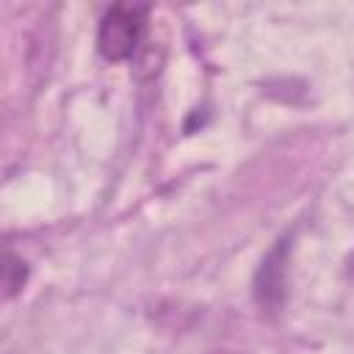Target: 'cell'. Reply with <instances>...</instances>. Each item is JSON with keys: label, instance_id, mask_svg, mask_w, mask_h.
Returning a JSON list of instances; mask_svg holds the SVG:
<instances>
[{"label": "cell", "instance_id": "3957f363", "mask_svg": "<svg viewBox=\"0 0 354 354\" xmlns=\"http://www.w3.org/2000/svg\"><path fill=\"white\" fill-rule=\"evenodd\" d=\"M346 266H348V274H351V277H354V252H351V254H348V260H346Z\"/></svg>", "mask_w": 354, "mask_h": 354}, {"label": "cell", "instance_id": "6da1fadb", "mask_svg": "<svg viewBox=\"0 0 354 354\" xmlns=\"http://www.w3.org/2000/svg\"><path fill=\"white\" fill-rule=\"evenodd\" d=\"M147 28L144 6H111L97 28V50L108 61H124L136 53Z\"/></svg>", "mask_w": 354, "mask_h": 354}, {"label": "cell", "instance_id": "7a4b0ae2", "mask_svg": "<svg viewBox=\"0 0 354 354\" xmlns=\"http://www.w3.org/2000/svg\"><path fill=\"white\" fill-rule=\"evenodd\" d=\"M25 277H28L25 263H22L17 254L6 252V266H3V288H6V299H11V296L22 288Z\"/></svg>", "mask_w": 354, "mask_h": 354}]
</instances>
